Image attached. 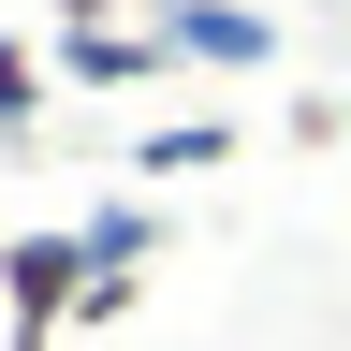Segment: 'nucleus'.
Segmentation results:
<instances>
[{"mask_svg": "<svg viewBox=\"0 0 351 351\" xmlns=\"http://www.w3.org/2000/svg\"><path fill=\"white\" fill-rule=\"evenodd\" d=\"M191 44H205V59H263V15H219V0H205V15H191Z\"/></svg>", "mask_w": 351, "mask_h": 351, "instance_id": "nucleus-1", "label": "nucleus"}]
</instances>
